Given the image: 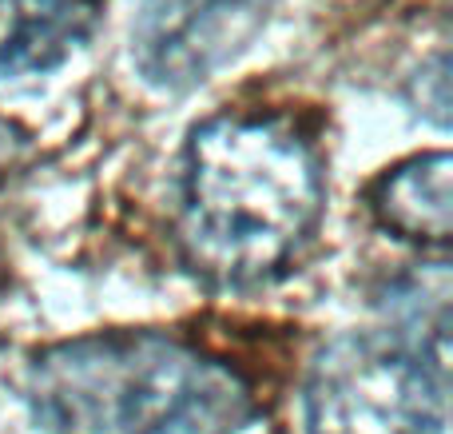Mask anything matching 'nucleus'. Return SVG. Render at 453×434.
Masks as SVG:
<instances>
[{
	"label": "nucleus",
	"mask_w": 453,
	"mask_h": 434,
	"mask_svg": "<svg viewBox=\"0 0 453 434\" xmlns=\"http://www.w3.org/2000/svg\"><path fill=\"white\" fill-rule=\"evenodd\" d=\"M326 207L322 156L287 116L219 112L191 128L180 167L175 239L215 287L282 279Z\"/></svg>",
	"instance_id": "1"
},
{
	"label": "nucleus",
	"mask_w": 453,
	"mask_h": 434,
	"mask_svg": "<svg viewBox=\"0 0 453 434\" xmlns=\"http://www.w3.org/2000/svg\"><path fill=\"white\" fill-rule=\"evenodd\" d=\"M24 395L48 434H239L250 387L159 331H100L36 351Z\"/></svg>",
	"instance_id": "2"
},
{
	"label": "nucleus",
	"mask_w": 453,
	"mask_h": 434,
	"mask_svg": "<svg viewBox=\"0 0 453 434\" xmlns=\"http://www.w3.org/2000/svg\"><path fill=\"white\" fill-rule=\"evenodd\" d=\"M449 363L398 331H350L314 355L306 434H446Z\"/></svg>",
	"instance_id": "3"
},
{
	"label": "nucleus",
	"mask_w": 453,
	"mask_h": 434,
	"mask_svg": "<svg viewBox=\"0 0 453 434\" xmlns=\"http://www.w3.org/2000/svg\"><path fill=\"white\" fill-rule=\"evenodd\" d=\"M274 0H135L132 60L164 92L211 80L250 44Z\"/></svg>",
	"instance_id": "4"
},
{
	"label": "nucleus",
	"mask_w": 453,
	"mask_h": 434,
	"mask_svg": "<svg viewBox=\"0 0 453 434\" xmlns=\"http://www.w3.org/2000/svg\"><path fill=\"white\" fill-rule=\"evenodd\" d=\"M370 207L394 239L441 252L453 236V156L422 151L398 164L378 180Z\"/></svg>",
	"instance_id": "5"
},
{
	"label": "nucleus",
	"mask_w": 453,
	"mask_h": 434,
	"mask_svg": "<svg viewBox=\"0 0 453 434\" xmlns=\"http://www.w3.org/2000/svg\"><path fill=\"white\" fill-rule=\"evenodd\" d=\"M92 36V8L80 0H0V80L40 76Z\"/></svg>",
	"instance_id": "6"
}]
</instances>
